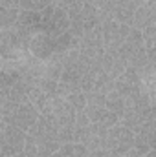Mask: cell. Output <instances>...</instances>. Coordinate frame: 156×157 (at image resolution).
<instances>
[{
  "label": "cell",
  "mask_w": 156,
  "mask_h": 157,
  "mask_svg": "<svg viewBox=\"0 0 156 157\" xmlns=\"http://www.w3.org/2000/svg\"><path fill=\"white\" fill-rule=\"evenodd\" d=\"M90 157H121V155H117L116 152H112V150H109V148H101V150L90 152Z\"/></svg>",
  "instance_id": "obj_13"
},
{
  "label": "cell",
  "mask_w": 156,
  "mask_h": 157,
  "mask_svg": "<svg viewBox=\"0 0 156 157\" xmlns=\"http://www.w3.org/2000/svg\"><path fill=\"white\" fill-rule=\"evenodd\" d=\"M143 40L147 48V57L151 62H156V24L143 29Z\"/></svg>",
  "instance_id": "obj_9"
},
{
  "label": "cell",
  "mask_w": 156,
  "mask_h": 157,
  "mask_svg": "<svg viewBox=\"0 0 156 157\" xmlns=\"http://www.w3.org/2000/svg\"><path fill=\"white\" fill-rule=\"evenodd\" d=\"M18 17H20V9H6V7H2L0 28H2V29H9V28L17 26Z\"/></svg>",
  "instance_id": "obj_11"
},
{
  "label": "cell",
  "mask_w": 156,
  "mask_h": 157,
  "mask_svg": "<svg viewBox=\"0 0 156 157\" xmlns=\"http://www.w3.org/2000/svg\"><path fill=\"white\" fill-rule=\"evenodd\" d=\"M143 2H145V0H143Z\"/></svg>",
  "instance_id": "obj_15"
},
{
  "label": "cell",
  "mask_w": 156,
  "mask_h": 157,
  "mask_svg": "<svg viewBox=\"0 0 156 157\" xmlns=\"http://www.w3.org/2000/svg\"><path fill=\"white\" fill-rule=\"evenodd\" d=\"M156 24V0H145L132 18V28L143 31L145 28Z\"/></svg>",
  "instance_id": "obj_8"
},
{
  "label": "cell",
  "mask_w": 156,
  "mask_h": 157,
  "mask_svg": "<svg viewBox=\"0 0 156 157\" xmlns=\"http://www.w3.org/2000/svg\"><path fill=\"white\" fill-rule=\"evenodd\" d=\"M26 137H28V132L2 121L0 122V143H2L0 157H15L20 152H24Z\"/></svg>",
  "instance_id": "obj_2"
},
{
  "label": "cell",
  "mask_w": 156,
  "mask_h": 157,
  "mask_svg": "<svg viewBox=\"0 0 156 157\" xmlns=\"http://www.w3.org/2000/svg\"><path fill=\"white\" fill-rule=\"evenodd\" d=\"M59 48V35H50V33H37L33 35L30 53L35 55L40 60H48L57 53Z\"/></svg>",
  "instance_id": "obj_6"
},
{
  "label": "cell",
  "mask_w": 156,
  "mask_h": 157,
  "mask_svg": "<svg viewBox=\"0 0 156 157\" xmlns=\"http://www.w3.org/2000/svg\"><path fill=\"white\" fill-rule=\"evenodd\" d=\"M145 157H156V150H151V152H149Z\"/></svg>",
  "instance_id": "obj_14"
},
{
  "label": "cell",
  "mask_w": 156,
  "mask_h": 157,
  "mask_svg": "<svg viewBox=\"0 0 156 157\" xmlns=\"http://www.w3.org/2000/svg\"><path fill=\"white\" fill-rule=\"evenodd\" d=\"M134 141H136V133H134L130 128H127V126H123V124H117V126H114V128L109 130L105 148L116 152L117 155L125 157L132 148H134Z\"/></svg>",
  "instance_id": "obj_4"
},
{
  "label": "cell",
  "mask_w": 156,
  "mask_h": 157,
  "mask_svg": "<svg viewBox=\"0 0 156 157\" xmlns=\"http://www.w3.org/2000/svg\"><path fill=\"white\" fill-rule=\"evenodd\" d=\"M48 6H51V0H20L22 11H44Z\"/></svg>",
  "instance_id": "obj_12"
},
{
  "label": "cell",
  "mask_w": 156,
  "mask_h": 157,
  "mask_svg": "<svg viewBox=\"0 0 156 157\" xmlns=\"http://www.w3.org/2000/svg\"><path fill=\"white\" fill-rule=\"evenodd\" d=\"M143 0H103L99 6V22L116 20L121 24H132L136 11L142 7Z\"/></svg>",
  "instance_id": "obj_1"
},
{
  "label": "cell",
  "mask_w": 156,
  "mask_h": 157,
  "mask_svg": "<svg viewBox=\"0 0 156 157\" xmlns=\"http://www.w3.org/2000/svg\"><path fill=\"white\" fill-rule=\"evenodd\" d=\"M103 28V42H105V51L110 55H116L119 48L123 46V42L132 31L130 24H121L116 20H109L105 24H101Z\"/></svg>",
  "instance_id": "obj_3"
},
{
  "label": "cell",
  "mask_w": 156,
  "mask_h": 157,
  "mask_svg": "<svg viewBox=\"0 0 156 157\" xmlns=\"http://www.w3.org/2000/svg\"><path fill=\"white\" fill-rule=\"evenodd\" d=\"M42 20H44V33L50 35H63L70 31V15L64 7L61 6H48L42 11Z\"/></svg>",
  "instance_id": "obj_5"
},
{
  "label": "cell",
  "mask_w": 156,
  "mask_h": 157,
  "mask_svg": "<svg viewBox=\"0 0 156 157\" xmlns=\"http://www.w3.org/2000/svg\"><path fill=\"white\" fill-rule=\"evenodd\" d=\"M40 117V112L31 104V102H26V104H20L18 108H17V112L15 113H11L7 119H2L4 122H9V124H13V126H17V128H20V130H24V132H28Z\"/></svg>",
  "instance_id": "obj_7"
},
{
  "label": "cell",
  "mask_w": 156,
  "mask_h": 157,
  "mask_svg": "<svg viewBox=\"0 0 156 157\" xmlns=\"http://www.w3.org/2000/svg\"><path fill=\"white\" fill-rule=\"evenodd\" d=\"M107 108H109L110 112H114L116 115H119V119L123 117V112H125V99L117 93L116 90L107 95Z\"/></svg>",
  "instance_id": "obj_10"
}]
</instances>
